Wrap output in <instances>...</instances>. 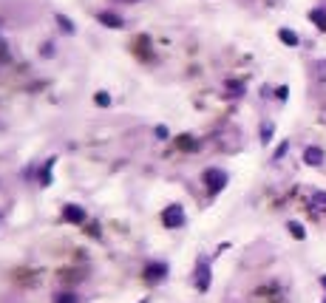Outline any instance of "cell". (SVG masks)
I'll use <instances>...</instances> for the list:
<instances>
[{
	"label": "cell",
	"instance_id": "6da1fadb",
	"mask_svg": "<svg viewBox=\"0 0 326 303\" xmlns=\"http://www.w3.org/2000/svg\"><path fill=\"white\" fill-rule=\"evenodd\" d=\"M202 179H204L207 193H210V196H218V193L224 190V184H227V173L224 170H218V168H207Z\"/></svg>",
	"mask_w": 326,
	"mask_h": 303
},
{
	"label": "cell",
	"instance_id": "7a4b0ae2",
	"mask_svg": "<svg viewBox=\"0 0 326 303\" xmlns=\"http://www.w3.org/2000/svg\"><path fill=\"white\" fill-rule=\"evenodd\" d=\"M162 224L168 227V230H179V227H184V210H181L179 204L165 207V213H162Z\"/></svg>",
	"mask_w": 326,
	"mask_h": 303
},
{
	"label": "cell",
	"instance_id": "3957f363",
	"mask_svg": "<svg viewBox=\"0 0 326 303\" xmlns=\"http://www.w3.org/2000/svg\"><path fill=\"white\" fill-rule=\"evenodd\" d=\"M196 286H199L202 292L210 289V261L207 258H202L199 264H196Z\"/></svg>",
	"mask_w": 326,
	"mask_h": 303
},
{
	"label": "cell",
	"instance_id": "277c9868",
	"mask_svg": "<svg viewBox=\"0 0 326 303\" xmlns=\"http://www.w3.org/2000/svg\"><path fill=\"white\" fill-rule=\"evenodd\" d=\"M165 278H168V264H147V269H145L147 283H162Z\"/></svg>",
	"mask_w": 326,
	"mask_h": 303
},
{
	"label": "cell",
	"instance_id": "5b68a950",
	"mask_svg": "<svg viewBox=\"0 0 326 303\" xmlns=\"http://www.w3.org/2000/svg\"><path fill=\"white\" fill-rule=\"evenodd\" d=\"M304 162L309 165V168H321V165L326 162V153H324V150H321L318 145H309V147L304 150Z\"/></svg>",
	"mask_w": 326,
	"mask_h": 303
},
{
	"label": "cell",
	"instance_id": "8992f818",
	"mask_svg": "<svg viewBox=\"0 0 326 303\" xmlns=\"http://www.w3.org/2000/svg\"><path fill=\"white\" fill-rule=\"evenodd\" d=\"M63 218H66L68 224H85V210L77 207V204H66L63 207Z\"/></svg>",
	"mask_w": 326,
	"mask_h": 303
},
{
	"label": "cell",
	"instance_id": "52a82bcc",
	"mask_svg": "<svg viewBox=\"0 0 326 303\" xmlns=\"http://www.w3.org/2000/svg\"><path fill=\"white\" fill-rule=\"evenodd\" d=\"M309 20L315 23L321 32H326V9H312L309 11Z\"/></svg>",
	"mask_w": 326,
	"mask_h": 303
},
{
	"label": "cell",
	"instance_id": "ba28073f",
	"mask_svg": "<svg viewBox=\"0 0 326 303\" xmlns=\"http://www.w3.org/2000/svg\"><path fill=\"white\" fill-rule=\"evenodd\" d=\"M278 37H281V40L290 45V48H295V45L301 43V40H298V34H295L292 29H281V32H278Z\"/></svg>",
	"mask_w": 326,
	"mask_h": 303
},
{
	"label": "cell",
	"instance_id": "9c48e42d",
	"mask_svg": "<svg viewBox=\"0 0 326 303\" xmlns=\"http://www.w3.org/2000/svg\"><path fill=\"white\" fill-rule=\"evenodd\" d=\"M100 23L102 26H108V29H119V26H122V20H119L116 14H108V11H102L100 14Z\"/></svg>",
	"mask_w": 326,
	"mask_h": 303
},
{
	"label": "cell",
	"instance_id": "30bf717a",
	"mask_svg": "<svg viewBox=\"0 0 326 303\" xmlns=\"http://www.w3.org/2000/svg\"><path fill=\"white\" fill-rule=\"evenodd\" d=\"M287 227H290V236H292L295 241H304V238H306V230H304V224H298V221H290Z\"/></svg>",
	"mask_w": 326,
	"mask_h": 303
},
{
	"label": "cell",
	"instance_id": "8fae6325",
	"mask_svg": "<svg viewBox=\"0 0 326 303\" xmlns=\"http://www.w3.org/2000/svg\"><path fill=\"white\" fill-rule=\"evenodd\" d=\"M176 145L181 147V150H196V147H199V142H196V139H193V136H179V139H176Z\"/></svg>",
	"mask_w": 326,
	"mask_h": 303
},
{
	"label": "cell",
	"instance_id": "7c38bea8",
	"mask_svg": "<svg viewBox=\"0 0 326 303\" xmlns=\"http://www.w3.org/2000/svg\"><path fill=\"white\" fill-rule=\"evenodd\" d=\"M312 202H315L318 210H326V193L324 190H315V193H312Z\"/></svg>",
	"mask_w": 326,
	"mask_h": 303
},
{
	"label": "cell",
	"instance_id": "4fadbf2b",
	"mask_svg": "<svg viewBox=\"0 0 326 303\" xmlns=\"http://www.w3.org/2000/svg\"><path fill=\"white\" fill-rule=\"evenodd\" d=\"M272 131H275L272 125H264V128H261V145H270V139H272Z\"/></svg>",
	"mask_w": 326,
	"mask_h": 303
},
{
	"label": "cell",
	"instance_id": "5bb4252c",
	"mask_svg": "<svg viewBox=\"0 0 326 303\" xmlns=\"http://www.w3.org/2000/svg\"><path fill=\"white\" fill-rule=\"evenodd\" d=\"M57 23H60V26H63L66 32H74V26H71V20H68V17H63V14H57Z\"/></svg>",
	"mask_w": 326,
	"mask_h": 303
},
{
	"label": "cell",
	"instance_id": "9a60e30c",
	"mask_svg": "<svg viewBox=\"0 0 326 303\" xmlns=\"http://www.w3.org/2000/svg\"><path fill=\"white\" fill-rule=\"evenodd\" d=\"M94 100H97V105H111V97H108V94H97V97H94Z\"/></svg>",
	"mask_w": 326,
	"mask_h": 303
},
{
	"label": "cell",
	"instance_id": "2e32d148",
	"mask_svg": "<svg viewBox=\"0 0 326 303\" xmlns=\"http://www.w3.org/2000/svg\"><path fill=\"white\" fill-rule=\"evenodd\" d=\"M287 147H290V142H281V145H278V150H275V156H272V159H281L284 153H287Z\"/></svg>",
	"mask_w": 326,
	"mask_h": 303
},
{
	"label": "cell",
	"instance_id": "e0dca14e",
	"mask_svg": "<svg viewBox=\"0 0 326 303\" xmlns=\"http://www.w3.org/2000/svg\"><path fill=\"white\" fill-rule=\"evenodd\" d=\"M230 94H233V97H238V94H241V88H244V85H241V82H230Z\"/></svg>",
	"mask_w": 326,
	"mask_h": 303
},
{
	"label": "cell",
	"instance_id": "ac0fdd59",
	"mask_svg": "<svg viewBox=\"0 0 326 303\" xmlns=\"http://www.w3.org/2000/svg\"><path fill=\"white\" fill-rule=\"evenodd\" d=\"M156 139H168V128H165V125H159L156 128Z\"/></svg>",
	"mask_w": 326,
	"mask_h": 303
},
{
	"label": "cell",
	"instance_id": "d6986e66",
	"mask_svg": "<svg viewBox=\"0 0 326 303\" xmlns=\"http://www.w3.org/2000/svg\"><path fill=\"white\" fill-rule=\"evenodd\" d=\"M287 91H290L287 85H281V88H278V100H287Z\"/></svg>",
	"mask_w": 326,
	"mask_h": 303
},
{
	"label": "cell",
	"instance_id": "ffe728a7",
	"mask_svg": "<svg viewBox=\"0 0 326 303\" xmlns=\"http://www.w3.org/2000/svg\"><path fill=\"white\" fill-rule=\"evenodd\" d=\"M321 286H324V289H326V275H324V278H321Z\"/></svg>",
	"mask_w": 326,
	"mask_h": 303
},
{
	"label": "cell",
	"instance_id": "44dd1931",
	"mask_svg": "<svg viewBox=\"0 0 326 303\" xmlns=\"http://www.w3.org/2000/svg\"><path fill=\"white\" fill-rule=\"evenodd\" d=\"M128 3H139V0H128Z\"/></svg>",
	"mask_w": 326,
	"mask_h": 303
},
{
	"label": "cell",
	"instance_id": "7402d4cb",
	"mask_svg": "<svg viewBox=\"0 0 326 303\" xmlns=\"http://www.w3.org/2000/svg\"><path fill=\"white\" fill-rule=\"evenodd\" d=\"M139 303H147V301H139Z\"/></svg>",
	"mask_w": 326,
	"mask_h": 303
},
{
	"label": "cell",
	"instance_id": "603a6c76",
	"mask_svg": "<svg viewBox=\"0 0 326 303\" xmlns=\"http://www.w3.org/2000/svg\"><path fill=\"white\" fill-rule=\"evenodd\" d=\"M324 303H326V298H324Z\"/></svg>",
	"mask_w": 326,
	"mask_h": 303
}]
</instances>
